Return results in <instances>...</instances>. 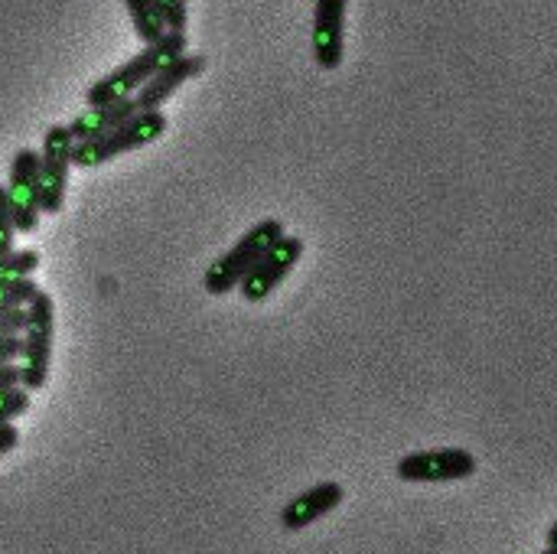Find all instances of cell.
<instances>
[{"instance_id": "obj_2", "label": "cell", "mask_w": 557, "mask_h": 554, "mask_svg": "<svg viewBox=\"0 0 557 554\" xmlns=\"http://www.w3.org/2000/svg\"><path fill=\"white\" fill-rule=\"evenodd\" d=\"M166 111L153 108V111H137L131 114L124 124H117L114 131L95 137V140H75L72 144V167L75 170H95L114 157H124L131 150H140L153 140H160L166 134Z\"/></svg>"}, {"instance_id": "obj_17", "label": "cell", "mask_w": 557, "mask_h": 554, "mask_svg": "<svg viewBox=\"0 0 557 554\" xmlns=\"http://www.w3.org/2000/svg\"><path fill=\"white\" fill-rule=\"evenodd\" d=\"M16 229H13V219H10V199H7V186L0 183V258L10 255L16 245Z\"/></svg>"}, {"instance_id": "obj_20", "label": "cell", "mask_w": 557, "mask_h": 554, "mask_svg": "<svg viewBox=\"0 0 557 554\" xmlns=\"http://www.w3.org/2000/svg\"><path fill=\"white\" fill-rule=\"evenodd\" d=\"M545 542H548V549H557V522L548 526V539H545Z\"/></svg>"}, {"instance_id": "obj_22", "label": "cell", "mask_w": 557, "mask_h": 554, "mask_svg": "<svg viewBox=\"0 0 557 554\" xmlns=\"http://www.w3.org/2000/svg\"><path fill=\"white\" fill-rule=\"evenodd\" d=\"M542 554H557V549H545V552Z\"/></svg>"}, {"instance_id": "obj_18", "label": "cell", "mask_w": 557, "mask_h": 554, "mask_svg": "<svg viewBox=\"0 0 557 554\" xmlns=\"http://www.w3.org/2000/svg\"><path fill=\"white\" fill-rule=\"evenodd\" d=\"M16 444H20L16 424H0V457H7L10 451H16Z\"/></svg>"}, {"instance_id": "obj_14", "label": "cell", "mask_w": 557, "mask_h": 554, "mask_svg": "<svg viewBox=\"0 0 557 554\" xmlns=\"http://www.w3.org/2000/svg\"><path fill=\"white\" fill-rule=\"evenodd\" d=\"M39 271V251L36 248H13L0 258V291L16 278H33Z\"/></svg>"}, {"instance_id": "obj_10", "label": "cell", "mask_w": 557, "mask_h": 554, "mask_svg": "<svg viewBox=\"0 0 557 554\" xmlns=\"http://www.w3.org/2000/svg\"><path fill=\"white\" fill-rule=\"evenodd\" d=\"M206 65H209V59L202 56V52H183V56H176L173 62H166L150 82H144L140 88H137V95H134V101H137V111H153V108H163L186 82H193V78H199L202 72H206Z\"/></svg>"}, {"instance_id": "obj_9", "label": "cell", "mask_w": 557, "mask_h": 554, "mask_svg": "<svg viewBox=\"0 0 557 554\" xmlns=\"http://www.w3.org/2000/svg\"><path fill=\"white\" fill-rule=\"evenodd\" d=\"M346 7L349 0H317L313 3V62L323 72L343 65L346 56Z\"/></svg>"}, {"instance_id": "obj_8", "label": "cell", "mask_w": 557, "mask_h": 554, "mask_svg": "<svg viewBox=\"0 0 557 554\" xmlns=\"http://www.w3.org/2000/svg\"><path fill=\"white\" fill-rule=\"evenodd\" d=\"M7 199H10V219L16 235H29L39 225V150L36 147H20L10 160V183H7Z\"/></svg>"}, {"instance_id": "obj_1", "label": "cell", "mask_w": 557, "mask_h": 554, "mask_svg": "<svg viewBox=\"0 0 557 554\" xmlns=\"http://www.w3.org/2000/svg\"><path fill=\"white\" fill-rule=\"evenodd\" d=\"M183 52H189L186 33L166 29L157 42L144 46L137 56H131L127 62H121V65H114L111 72H104L98 82H91L88 91H85V104L95 108V104H111V101H117V98H134L137 88H140L144 82H150L166 62H173V59L183 56Z\"/></svg>"}, {"instance_id": "obj_13", "label": "cell", "mask_w": 557, "mask_h": 554, "mask_svg": "<svg viewBox=\"0 0 557 554\" xmlns=\"http://www.w3.org/2000/svg\"><path fill=\"white\" fill-rule=\"evenodd\" d=\"M124 7H127V13H131L134 33H137V39H140L144 46L157 42V39L166 33V26H163L160 13H157V7H153V0H124Z\"/></svg>"}, {"instance_id": "obj_21", "label": "cell", "mask_w": 557, "mask_h": 554, "mask_svg": "<svg viewBox=\"0 0 557 554\" xmlns=\"http://www.w3.org/2000/svg\"><path fill=\"white\" fill-rule=\"evenodd\" d=\"M7 310H13V304H10V300H3V297H0V313H7Z\"/></svg>"}, {"instance_id": "obj_19", "label": "cell", "mask_w": 557, "mask_h": 554, "mask_svg": "<svg viewBox=\"0 0 557 554\" xmlns=\"http://www.w3.org/2000/svg\"><path fill=\"white\" fill-rule=\"evenodd\" d=\"M20 385V362H7L0 366V392H10Z\"/></svg>"}, {"instance_id": "obj_12", "label": "cell", "mask_w": 557, "mask_h": 554, "mask_svg": "<svg viewBox=\"0 0 557 554\" xmlns=\"http://www.w3.org/2000/svg\"><path fill=\"white\" fill-rule=\"evenodd\" d=\"M131 114H137V101L134 98H117L111 104H95V108H85L82 114H75L69 124V134L72 140H95L108 131H114L117 124H124Z\"/></svg>"}, {"instance_id": "obj_16", "label": "cell", "mask_w": 557, "mask_h": 554, "mask_svg": "<svg viewBox=\"0 0 557 554\" xmlns=\"http://www.w3.org/2000/svg\"><path fill=\"white\" fill-rule=\"evenodd\" d=\"M160 20L166 29L173 33H186V23H189V0H153Z\"/></svg>"}, {"instance_id": "obj_15", "label": "cell", "mask_w": 557, "mask_h": 554, "mask_svg": "<svg viewBox=\"0 0 557 554\" xmlns=\"http://www.w3.org/2000/svg\"><path fill=\"white\" fill-rule=\"evenodd\" d=\"M29 402H33V395L23 385L0 392V424H16V418H23L29 411Z\"/></svg>"}, {"instance_id": "obj_5", "label": "cell", "mask_w": 557, "mask_h": 554, "mask_svg": "<svg viewBox=\"0 0 557 554\" xmlns=\"http://www.w3.org/2000/svg\"><path fill=\"white\" fill-rule=\"evenodd\" d=\"M72 134L69 124H49L39 147V212L59 216L69 193V170H72Z\"/></svg>"}, {"instance_id": "obj_4", "label": "cell", "mask_w": 557, "mask_h": 554, "mask_svg": "<svg viewBox=\"0 0 557 554\" xmlns=\"http://www.w3.org/2000/svg\"><path fill=\"white\" fill-rule=\"evenodd\" d=\"M52 336H55V304L49 291H36L26 304V330L20 333L23 353H20V385L33 395L42 392L49 382V362H52Z\"/></svg>"}, {"instance_id": "obj_6", "label": "cell", "mask_w": 557, "mask_h": 554, "mask_svg": "<svg viewBox=\"0 0 557 554\" xmlns=\"http://www.w3.org/2000/svg\"><path fill=\"white\" fill-rule=\"evenodd\" d=\"M480 460L463 451V447H434V451H414L405 454L395 464L398 480L405 483H418V487H431V483H457V480H470L476 477Z\"/></svg>"}, {"instance_id": "obj_11", "label": "cell", "mask_w": 557, "mask_h": 554, "mask_svg": "<svg viewBox=\"0 0 557 554\" xmlns=\"http://www.w3.org/2000/svg\"><path fill=\"white\" fill-rule=\"evenodd\" d=\"M346 500V490L333 480H323L304 493H297L284 509H281V526L284 532H304L310 526H317L323 516L336 513Z\"/></svg>"}, {"instance_id": "obj_3", "label": "cell", "mask_w": 557, "mask_h": 554, "mask_svg": "<svg viewBox=\"0 0 557 554\" xmlns=\"http://www.w3.org/2000/svg\"><path fill=\"white\" fill-rule=\"evenodd\" d=\"M284 235V222L281 219H261L258 225H251L228 251H222L202 274V287L212 297H225L232 294L242 278L264 258V251Z\"/></svg>"}, {"instance_id": "obj_7", "label": "cell", "mask_w": 557, "mask_h": 554, "mask_svg": "<svg viewBox=\"0 0 557 554\" xmlns=\"http://www.w3.org/2000/svg\"><path fill=\"white\" fill-rule=\"evenodd\" d=\"M300 258H304V238L284 232V235L264 251V258L242 278V284H238L235 291L245 297V304H264V300L284 284V278L297 268Z\"/></svg>"}]
</instances>
